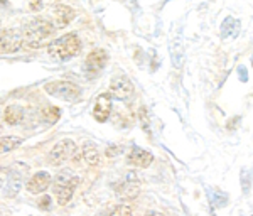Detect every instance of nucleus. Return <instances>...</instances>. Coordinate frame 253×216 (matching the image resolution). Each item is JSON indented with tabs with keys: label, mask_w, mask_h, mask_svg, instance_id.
Returning <instances> with one entry per match:
<instances>
[{
	"label": "nucleus",
	"mask_w": 253,
	"mask_h": 216,
	"mask_svg": "<svg viewBox=\"0 0 253 216\" xmlns=\"http://www.w3.org/2000/svg\"><path fill=\"white\" fill-rule=\"evenodd\" d=\"M252 216H253V215H252Z\"/></svg>",
	"instance_id": "cd10ccee"
},
{
	"label": "nucleus",
	"mask_w": 253,
	"mask_h": 216,
	"mask_svg": "<svg viewBox=\"0 0 253 216\" xmlns=\"http://www.w3.org/2000/svg\"><path fill=\"white\" fill-rule=\"evenodd\" d=\"M252 64H253V56H252Z\"/></svg>",
	"instance_id": "bb28decb"
},
{
	"label": "nucleus",
	"mask_w": 253,
	"mask_h": 216,
	"mask_svg": "<svg viewBox=\"0 0 253 216\" xmlns=\"http://www.w3.org/2000/svg\"><path fill=\"white\" fill-rule=\"evenodd\" d=\"M126 162L133 167L145 169V167H149L154 162V156H152V152H149V150H144L140 147H133L130 150L128 156H126Z\"/></svg>",
	"instance_id": "f8f14e48"
},
{
	"label": "nucleus",
	"mask_w": 253,
	"mask_h": 216,
	"mask_svg": "<svg viewBox=\"0 0 253 216\" xmlns=\"http://www.w3.org/2000/svg\"><path fill=\"white\" fill-rule=\"evenodd\" d=\"M80 184L78 176H71L68 173H63L56 177V199H58V205L64 206L71 201L75 189Z\"/></svg>",
	"instance_id": "20e7f679"
},
{
	"label": "nucleus",
	"mask_w": 253,
	"mask_h": 216,
	"mask_svg": "<svg viewBox=\"0 0 253 216\" xmlns=\"http://www.w3.org/2000/svg\"><path fill=\"white\" fill-rule=\"evenodd\" d=\"M107 63H108V52L105 49H93L86 56L84 68H86L89 76H96L98 73H101V69L107 66Z\"/></svg>",
	"instance_id": "1a4fd4ad"
},
{
	"label": "nucleus",
	"mask_w": 253,
	"mask_h": 216,
	"mask_svg": "<svg viewBox=\"0 0 253 216\" xmlns=\"http://www.w3.org/2000/svg\"><path fill=\"white\" fill-rule=\"evenodd\" d=\"M242 191L243 194H248L250 193V187H252V171L250 169H242Z\"/></svg>",
	"instance_id": "6ab92c4d"
},
{
	"label": "nucleus",
	"mask_w": 253,
	"mask_h": 216,
	"mask_svg": "<svg viewBox=\"0 0 253 216\" xmlns=\"http://www.w3.org/2000/svg\"><path fill=\"white\" fill-rule=\"evenodd\" d=\"M7 182V177H5V173L3 171H0V191L3 189V184Z\"/></svg>",
	"instance_id": "5701e85b"
},
{
	"label": "nucleus",
	"mask_w": 253,
	"mask_h": 216,
	"mask_svg": "<svg viewBox=\"0 0 253 216\" xmlns=\"http://www.w3.org/2000/svg\"><path fill=\"white\" fill-rule=\"evenodd\" d=\"M22 36L19 34L17 31L12 29H3L0 31V52H5V54H10V52H17L22 46Z\"/></svg>",
	"instance_id": "6e6552de"
},
{
	"label": "nucleus",
	"mask_w": 253,
	"mask_h": 216,
	"mask_svg": "<svg viewBox=\"0 0 253 216\" xmlns=\"http://www.w3.org/2000/svg\"><path fill=\"white\" fill-rule=\"evenodd\" d=\"M110 112H112V95L110 93H101L95 101V107H93V117L100 124H103V122L108 120Z\"/></svg>",
	"instance_id": "9d476101"
},
{
	"label": "nucleus",
	"mask_w": 253,
	"mask_h": 216,
	"mask_svg": "<svg viewBox=\"0 0 253 216\" xmlns=\"http://www.w3.org/2000/svg\"><path fill=\"white\" fill-rule=\"evenodd\" d=\"M24 142L22 137H2L0 138V154H5L14 150L15 147H19L20 144Z\"/></svg>",
	"instance_id": "dca6fc26"
},
{
	"label": "nucleus",
	"mask_w": 253,
	"mask_h": 216,
	"mask_svg": "<svg viewBox=\"0 0 253 216\" xmlns=\"http://www.w3.org/2000/svg\"><path fill=\"white\" fill-rule=\"evenodd\" d=\"M42 117H44V120L49 122V124H56L61 117V112L58 107H46L42 110Z\"/></svg>",
	"instance_id": "f3484780"
},
{
	"label": "nucleus",
	"mask_w": 253,
	"mask_h": 216,
	"mask_svg": "<svg viewBox=\"0 0 253 216\" xmlns=\"http://www.w3.org/2000/svg\"><path fill=\"white\" fill-rule=\"evenodd\" d=\"M32 9H42V3H32Z\"/></svg>",
	"instance_id": "a878e982"
},
{
	"label": "nucleus",
	"mask_w": 253,
	"mask_h": 216,
	"mask_svg": "<svg viewBox=\"0 0 253 216\" xmlns=\"http://www.w3.org/2000/svg\"><path fill=\"white\" fill-rule=\"evenodd\" d=\"M39 208H42V210H49V208H51V198H49V196H44V198L39 201Z\"/></svg>",
	"instance_id": "4be33fe9"
},
{
	"label": "nucleus",
	"mask_w": 253,
	"mask_h": 216,
	"mask_svg": "<svg viewBox=\"0 0 253 216\" xmlns=\"http://www.w3.org/2000/svg\"><path fill=\"white\" fill-rule=\"evenodd\" d=\"M80 51H81V39L76 32H69V34L61 36L59 39L51 43L47 47L49 56L59 61H68L75 58V56H78Z\"/></svg>",
	"instance_id": "f03ea898"
},
{
	"label": "nucleus",
	"mask_w": 253,
	"mask_h": 216,
	"mask_svg": "<svg viewBox=\"0 0 253 216\" xmlns=\"http://www.w3.org/2000/svg\"><path fill=\"white\" fill-rule=\"evenodd\" d=\"M56 27L54 24H51L46 19H34L24 27V38L22 41L26 43V46L32 47V49H39L44 44V41L47 38H51L54 34Z\"/></svg>",
	"instance_id": "f257e3e1"
},
{
	"label": "nucleus",
	"mask_w": 253,
	"mask_h": 216,
	"mask_svg": "<svg viewBox=\"0 0 253 216\" xmlns=\"http://www.w3.org/2000/svg\"><path fill=\"white\" fill-rule=\"evenodd\" d=\"M240 80H243V81H247V71H245V66L240 68Z\"/></svg>",
	"instance_id": "b1692460"
},
{
	"label": "nucleus",
	"mask_w": 253,
	"mask_h": 216,
	"mask_svg": "<svg viewBox=\"0 0 253 216\" xmlns=\"http://www.w3.org/2000/svg\"><path fill=\"white\" fill-rule=\"evenodd\" d=\"M110 95L115 96L118 100H130L133 96V85L132 81L126 78L125 75H118L112 80L110 85Z\"/></svg>",
	"instance_id": "0eeeda50"
},
{
	"label": "nucleus",
	"mask_w": 253,
	"mask_h": 216,
	"mask_svg": "<svg viewBox=\"0 0 253 216\" xmlns=\"http://www.w3.org/2000/svg\"><path fill=\"white\" fill-rule=\"evenodd\" d=\"M73 19H75V10H73V7L64 5V3H58V5L52 7V20H54L56 29L66 27Z\"/></svg>",
	"instance_id": "9b49d317"
},
{
	"label": "nucleus",
	"mask_w": 253,
	"mask_h": 216,
	"mask_svg": "<svg viewBox=\"0 0 253 216\" xmlns=\"http://www.w3.org/2000/svg\"><path fill=\"white\" fill-rule=\"evenodd\" d=\"M115 193L120 199L130 201V199H135L140 194V179H138L137 173H128L124 177V181H120L115 186Z\"/></svg>",
	"instance_id": "423d86ee"
},
{
	"label": "nucleus",
	"mask_w": 253,
	"mask_h": 216,
	"mask_svg": "<svg viewBox=\"0 0 253 216\" xmlns=\"http://www.w3.org/2000/svg\"><path fill=\"white\" fill-rule=\"evenodd\" d=\"M3 118H5L7 124L17 125V124L22 122V118H24V108L19 107V105H9V107L5 108Z\"/></svg>",
	"instance_id": "4468645a"
},
{
	"label": "nucleus",
	"mask_w": 253,
	"mask_h": 216,
	"mask_svg": "<svg viewBox=\"0 0 253 216\" xmlns=\"http://www.w3.org/2000/svg\"><path fill=\"white\" fill-rule=\"evenodd\" d=\"M49 186H51V174L46 173V171H41V173H36L34 176L29 179V182H27V191L32 194H39V193H44Z\"/></svg>",
	"instance_id": "ddd939ff"
},
{
	"label": "nucleus",
	"mask_w": 253,
	"mask_h": 216,
	"mask_svg": "<svg viewBox=\"0 0 253 216\" xmlns=\"http://www.w3.org/2000/svg\"><path fill=\"white\" fill-rule=\"evenodd\" d=\"M120 152H122V147H120V145H110V147H107V156H108V157L118 156Z\"/></svg>",
	"instance_id": "412c9836"
},
{
	"label": "nucleus",
	"mask_w": 253,
	"mask_h": 216,
	"mask_svg": "<svg viewBox=\"0 0 253 216\" xmlns=\"http://www.w3.org/2000/svg\"><path fill=\"white\" fill-rule=\"evenodd\" d=\"M110 216H132V208L128 205H118L115 210L110 213Z\"/></svg>",
	"instance_id": "aec40b11"
},
{
	"label": "nucleus",
	"mask_w": 253,
	"mask_h": 216,
	"mask_svg": "<svg viewBox=\"0 0 253 216\" xmlns=\"http://www.w3.org/2000/svg\"><path fill=\"white\" fill-rule=\"evenodd\" d=\"M44 89H46L51 96L64 100V101H75L78 96H81V88L78 85L71 83V81H64V80L46 83Z\"/></svg>",
	"instance_id": "7ed1b4c3"
},
{
	"label": "nucleus",
	"mask_w": 253,
	"mask_h": 216,
	"mask_svg": "<svg viewBox=\"0 0 253 216\" xmlns=\"http://www.w3.org/2000/svg\"><path fill=\"white\" fill-rule=\"evenodd\" d=\"M211 203H213V206H216V208L226 206L228 194L223 193V191H219V189H216V191H213V193H211Z\"/></svg>",
	"instance_id": "a211bd4d"
},
{
	"label": "nucleus",
	"mask_w": 253,
	"mask_h": 216,
	"mask_svg": "<svg viewBox=\"0 0 253 216\" xmlns=\"http://www.w3.org/2000/svg\"><path fill=\"white\" fill-rule=\"evenodd\" d=\"M83 159L88 162L89 166H98L100 164V154H98V147L93 142H86L83 145Z\"/></svg>",
	"instance_id": "2eb2a0df"
},
{
	"label": "nucleus",
	"mask_w": 253,
	"mask_h": 216,
	"mask_svg": "<svg viewBox=\"0 0 253 216\" xmlns=\"http://www.w3.org/2000/svg\"><path fill=\"white\" fill-rule=\"evenodd\" d=\"M76 150H78V147H76V144L71 138H63V140H59L58 144L51 149V152H49V156H47V162L51 166H61L75 156Z\"/></svg>",
	"instance_id": "39448f33"
},
{
	"label": "nucleus",
	"mask_w": 253,
	"mask_h": 216,
	"mask_svg": "<svg viewBox=\"0 0 253 216\" xmlns=\"http://www.w3.org/2000/svg\"><path fill=\"white\" fill-rule=\"evenodd\" d=\"M145 216H164L162 213H159V211H147Z\"/></svg>",
	"instance_id": "393cba45"
}]
</instances>
